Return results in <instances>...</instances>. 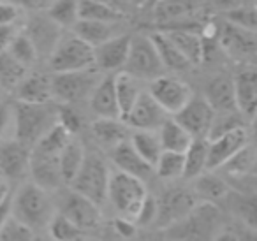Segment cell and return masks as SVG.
Instances as JSON below:
<instances>
[{
	"instance_id": "cell-24",
	"label": "cell",
	"mask_w": 257,
	"mask_h": 241,
	"mask_svg": "<svg viewBox=\"0 0 257 241\" xmlns=\"http://www.w3.org/2000/svg\"><path fill=\"white\" fill-rule=\"evenodd\" d=\"M16 99L18 102L27 104H46L53 99L51 93V78L44 74L23 76L22 81L16 85Z\"/></svg>"
},
{
	"instance_id": "cell-33",
	"label": "cell",
	"mask_w": 257,
	"mask_h": 241,
	"mask_svg": "<svg viewBox=\"0 0 257 241\" xmlns=\"http://www.w3.org/2000/svg\"><path fill=\"white\" fill-rule=\"evenodd\" d=\"M92 132L97 141L107 148H114L121 141H127V129L123 122L116 118H99L93 122Z\"/></svg>"
},
{
	"instance_id": "cell-41",
	"label": "cell",
	"mask_w": 257,
	"mask_h": 241,
	"mask_svg": "<svg viewBox=\"0 0 257 241\" xmlns=\"http://www.w3.org/2000/svg\"><path fill=\"white\" fill-rule=\"evenodd\" d=\"M154 171L162 180H176L183 174V153L162 150Z\"/></svg>"
},
{
	"instance_id": "cell-58",
	"label": "cell",
	"mask_w": 257,
	"mask_h": 241,
	"mask_svg": "<svg viewBox=\"0 0 257 241\" xmlns=\"http://www.w3.org/2000/svg\"><path fill=\"white\" fill-rule=\"evenodd\" d=\"M213 241H239V239L236 237V234H232V232H222L220 236H217Z\"/></svg>"
},
{
	"instance_id": "cell-49",
	"label": "cell",
	"mask_w": 257,
	"mask_h": 241,
	"mask_svg": "<svg viewBox=\"0 0 257 241\" xmlns=\"http://www.w3.org/2000/svg\"><path fill=\"white\" fill-rule=\"evenodd\" d=\"M22 15V9L16 4L9 2H0V25H16Z\"/></svg>"
},
{
	"instance_id": "cell-25",
	"label": "cell",
	"mask_w": 257,
	"mask_h": 241,
	"mask_svg": "<svg viewBox=\"0 0 257 241\" xmlns=\"http://www.w3.org/2000/svg\"><path fill=\"white\" fill-rule=\"evenodd\" d=\"M25 34L30 37V41L36 46L37 53H44L50 55V51L53 50V46L57 44V41L62 36V29L58 25H55L48 16H36L32 22L29 23Z\"/></svg>"
},
{
	"instance_id": "cell-42",
	"label": "cell",
	"mask_w": 257,
	"mask_h": 241,
	"mask_svg": "<svg viewBox=\"0 0 257 241\" xmlns=\"http://www.w3.org/2000/svg\"><path fill=\"white\" fill-rule=\"evenodd\" d=\"M27 74V67H23L18 60L11 57L8 51L0 53V86H16Z\"/></svg>"
},
{
	"instance_id": "cell-53",
	"label": "cell",
	"mask_w": 257,
	"mask_h": 241,
	"mask_svg": "<svg viewBox=\"0 0 257 241\" xmlns=\"http://www.w3.org/2000/svg\"><path fill=\"white\" fill-rule=\"evenodd\" d=\"M213 2L222 13L232 11V9H238V8H245V6H255V0H213Z\"/></svg>"
},
{
	"instance_id": "cell-23",
	"label": "cell",
	"mask_w": 257,
	"mask_h": 241,
	"mask_svg": "<svg viewBox=\"0 0 257 241\" xmlns=\"http://www.w3.org/2000/svg\"><path fill=\"white\" fill-rule=\"evenodd\" d=\"M204 99L213 107L215 113L238 111L236 109V100H234V83H232V78H229V76H225V74L215 76V78L208 83Z\"/></svg>"
},
{
	"instance_id": "cell-48",
	"label": "cell",
	"mask_w": 257,
	"mask_h": 241,
	"mask_svg": "<svg viewBox=\"0 0 257 241\" xmlns=\"http://www.w3.org/2000/svg\"><path fill=\"white\" fill-rule=\"evenodd\" d=\"M155 216H157V199L150 197L147 194L134 218H136L138 225H148V223L155 222Z\"/></svg>"
},
{
	"instance_id": "cell-31",
	"label": "cell",
	"mask_w": 257,
	"mask_h": 241,
	"mask_svg": "<svg viewBox=\"0 0 257 241\" xmlns=\"http://www.w3.org/2000/svg\"><path fill=\"white\" fill-rule=\"evenodd\" d=\"M150 37H152V41H154L155 50H157L159 58H161L164 69H169V71H175V72H182L190 67V62L176 50L175 44L168 39V36H166L162 30L152 34Z\"/></svg>"
},
{
	"instance_id": "cell-5",
	"label": "cell",
	"mask_w": 257,
	"mask_h": 241,
	"mask_svg": "<svg viewBox=\"0 0 257 241\" xmlns=\"http://www.w3.org/2000/svg\"><path fill=\"white\" fill-rule=\"evenodd\" d=\"M121 71L136 79H147V81L164 74L166 69L150 36H143V34L131 36V48Z\"/></svg>"
},
{
	"instance_id": "cell-30",
	"label": "cell",
	"mask_w": 257,
	"mask_h": 241,
	"mask_svg": "<svg viewBox=\"0 0 257 241\" xmlns=\"http://www.w3.org/2000/svg\"><path fill=\"white\" fill-rule=\"evenodd\" d=\"M229 183L220 178L218 174H213L210 171H204L199 176H196L194 183V195L201 197L204 202H215L229 195Z\"/></svg>"
},
{
	"instance_id": "cell-34",
	"label": "cell",
	"mask_w": 257,
	"mask_h": 241,
	"mask_svg": "<svg viewBox=\"0 0 257 241\" xmlns=\"http://www.w3.org/2000/svg\"><path fill=\"white\" fill-rule=\"evenodd\" d=\"M125 13L116 8L99 2V0H79V20L86 22H102V23H120Z\"/></svg>"
},
{
	"instance_id": "cell-1",
	"label": "cell",
	"mask_w": 257,
	"mask_h": 241,
	"mask_svg": "<svg viewBox=\"0 0 257 241\" xmlns=\"http://www.w3.org/2000/svg\"><path fill=\"white\" fill-rule=\"evenodd\" d=\"M16 141L32 148L51 125L57 122V109L46 104H27L18 102L13 109Z\"/></svg>"
},
{
	"instance_id": "cell-56",
	"label": "cell",
	"mask_w": 257,
	"mask_h": 241,
	"mask_svg": "<svg viewBox=\"0 0 257 241\" xmlns=\"http://www.w3.org/2000/svg\"><path fill=\"white\" fill-rule=\"evenodd\" d=\"M99 2H104V4L111 6V8H116L118 11H121V13H125L127 8H131V6H128V0H99Z\"/></svg>"
},
{
	"instance_id": "cell-32",
	"label": "cell",
	"mask_w": 257,
	"mask_h": 241,
	"mask_svg": "<svg viewBox=\"0 0 257 241\" xmlns=\"http://www.w3.org/2000/svg\"><path fill=\"white\" fill-rule=\"evenodd\" d=\"M85 148L79 141L76 139H69L67 145L62 148V152L58 153V166H60V174L64 183L71 185V181L74 180L76 173L79 171L85 159Z\"/></svg>"
},
{
	"instance_id": "cell-60",
	"label": "cell",
	"mask_w": 257,
	"mask_h": 241,
	"mask_svg": "<svg viewBox=\"0 0 257 241\" xmlns=\"http://www.w3.org/2000/svg\"><path fill=\"white\" fill-rule=\"evenodd\" d=\"M128 6H133V8H143L145 0H128Z\"/></svg>"
},
{
	"instance_id": "cell-47",
	"label": "cell",
	"mask_w": 257,
	"mask_h": 241,
	"mask_svg": "<svg viewBox=\"0 0 257 241\" xmlns=\"http://www.w3.org/2000/svg\"><path fill=\"white\" fill-rule=\"evenodd\" d=\"M57 122L69 132V134H78L79 129H81L83 122H81V116L78 114V111L69 107L67 104L57 109Z\"/></svg>"
},
{
	"instance_id": "cell-28",
	"label": "cell",
	"mask_w": 257,
	"mask_h": 241,
	"mask_svg": "<svg viewBox=\"0 0 257 241\" xmlns=\"http://www.w3.org/2000/svg\"><path fill=\"white\" fill-rule=\"evenodd\" d=\"M113 79H114V95H116L118 109H120V118H123L131 111V107L134 106V102H136L141 93L140 83H138L140 79L133 78V76L123 71L113 74Z\"/></svg>"
},
{
	"instance_id": "cell-7",
	"label": "cell",
	"mask_w": 257,
	"mask_h": 241,
	"mask_svg": "<svg viewBox=\"0 0 257 241\" xmlns=\"http://www.w3.org/2000/svg\"><path fill=\"white\" fill-rule=\"evenodd\" d=\"M99 79V69L95 67L72 72H57L51 78V93L55 99L71 106L90 97Z\"/></svg>"
},
{
	"instance_id": "cell-46",
	"label": "cell",
	"mask_w": 257,
	"mask_h": 241,
	"mask_svg": "<svg viewBox=\"0 0 257 241\" xmlns=\"http://www.w3.org/2000/svg\"><path fill=\"white\" fill-rule=\"evenodd\" d=\"M236 213L239 215V218L245 220L250 225V229L255 227V199L252 194H238L232 201Z\"/></svg>"
},
{
	"instance_id": "cell-27",
	"label": "cell",
	"mask_w": 257,
	"mask_h": 241,
	"mask_svg": "<svg viewBox=\"0 0 257 241\" xmlns=\"http://www.w3.org/2000/svg\"><path fill=\"white\" fill-rule=\"evenodd\" d=\"M120 23H102V22H86V20H78L72 32L79 37L81 41H85L86 44H90L92 48L99 46V44L106 43L107 39L121 34L118 30Z\"/></svg>"
},
{
	"instance_id": "cell-13",
	"label": "cell",
	"mask_w": 257,
	"mask_h": 241,
	"mask_svg": "<svg viewBox=\"0 0 257 241\" xmlns=\"http://www.w3.org/2000/svg\"><path fill=\"white\" fill-rule=\"evenodd\" d=\"M166 118L168 114L155 102L154 97L148 92H141L131 111L121 118V122L136 131H157Z\"/></svg>"
},
{
	"instance_id": "cell-29",
	"label": "cell",
	"mask_w": 257,
	"mask_h": 241,
	"mask_svg": "<svg viewBox=\"0 0 257 241\" xmlns=\"http://www.w3.org/2000/svg\"><path fill=\"white\" fill-rule=\"evenodd\" d=\"M208 171V139L196 138L183 152V178H196Z\"/></svg>"
},
{
	"instance_id": "cell-55",
	"label": "cell",
	"mask_w": 257,
	"mask_h": 241,
	"mask_svg": "<svg viewBox=\"0 0 257 241\" xmlns=\"http://www.w3.org/2000/svg\"><path fill=\"white\" fill-rule=\"evenodd\" d=\"M11 204H13V197H11V194L6 195V197L2 199V201H0V227L4 225L6 220H8L9 216L13 215V211H11Z\"/></svg>"
},
{
	"instance_id": "cell-59",
	"label": "cell",
	"mask_w": 257,
	"mask_h": 241,
	"mask_svg": "<svg viewBox=\"0 0 257 241\" xmlns=\"http://www.w3.org/2000/svg\"><path fill=\"white\" fill-rule=\"evenodd\" d=\"M162 0H145V6L143 8H147V9H155L159 4H161Z\"/></svg>"
},
{
	"instance_id": "cell-9",
	"label": "cell",
	"mask_w": 257,
	"mask_h": 241,
	"mask_svg": "<svg viewBox=\"0 0 257 241\" xmlns=\"http://www.w3.org/2000/svg\"><path fill=\"white\" fill-rule=\"evenodd\" d=\"M148 93L166 111V114H176L194 95L192 88L185 81L166 74L152 79Z\"/></svg>"
},
{
	"instance_id": "cell-17",
	"label": "cell",
	"mask_w": 257,
	"mask_h": 241,
	"mask_svg": "<svg viewBox=\"0 0 257 241\" xmlns=\"http://www.w3.org/2000/svg\"><path fill=\"white\" fill-rule=\"evenodd\" d=\"M29 173L34 180L32 183L44 188L46 192L57 190L64 183L60 174V166H58V155L37 152V150L32 148V152H30Z\"/></svg>"
},
{
	"instance_id": "cell-37",
	"label": "cell",
	"mask_w": 257,
	"mask_h": 241,
	"mask_svg": "<svg viewBox=\"0 0 257 241\" xmlns=\"http://www.w3.org/2000/svg\"><path fill=\"white\" fill-rule=\"evenodd\" d=\"M128 143L133 145V148L150 164L152 167H155L159 157L162 153V146L159 141V136L155 134V131H136Z\"/></svg>"
},
{
	"instance_id": "cell-44",
	"label": "cell",
	"mask_w": 257,
	"mask_h": 241,
	"mask_svg": "<svg viewBox=\"0 0 257 241\" xmlns=\"http://www.w3.org/2000/svg\"><path fill=\"white\" fill-rule=\"evenodd\" d=\"M224 20L232 27L255 32L257 29L255 6H245V8H238V9H232V11L224 13Z\"/></svg>"
},
{
	"instance_id": "cell-14",
	"label": "cell",
	"mask_w": 257,
	"mask_h": 241,
	"mask_svg": "<svg viewBox=\"0 0 257 241\" xmlns=\"http://www.w3.org/2000/svg\"><path fill=\"white\" fill-rule=\"evenodd\" d=\"M131 48V34H118L106 43L93 48V67L106 72H120L125 65Z\"/></svg>"
},
{
	"instance_id": "cell-10",
	"label": "cell",
	"mask_w": 257,
	"mask_h": 241,
	"mask_svg": "<svg viewBox=\"0 0 257 241\" xmlns=\"http://www.w3.org/2000/svg\"><path fill=\"white\" fill-rule=\"evenodd\" d=\"M196 206V195L194 192L183 187H173L162 194L157 201V216L155 222L161 229H168L173 223L185 218L192 208Z\"/></svg>"
},
{
	"instance_id": "cell-57",
	"label": "cell",
	"mask_w": 257,
	"mask_h": 241,
	"mask_svg": "<svg viewBox=\"0 0 257 241\" xmlns=\"http://www.w3.org/2000/svg\"><path fill=\"white\" fill-rule=\"evenodd\" d=\"M6 195H9V181L0 174V201H2Z\"/></svg>"
},
{
	"instance_id": "cell-6",
	"label": "cell",
	"mask_w": 257,
	"mask_h": 241,
	"mask_svg": "<svg viewBox=\"0 0 257 241\" xmlns=\"http://www.w3.org/2000/svg\"><path fill=\"white\" fill-rule=\"evenodd\" d=\"M109 169L99 155H85L79 171L71 181L72 190L88 197L95 204H102L107 199V181Z\"/></svg>"
},
{
	"instance_id": "cell-8",
	"label": "cell",
	"mask_w": 257,
	"mask_h": 241,
	"mask_svg": "<svg viewBox=\"0 0 257 241\" xmlns=\"http://www.w3.org/2000/svg\"><path fill=\"white\" fill-rule=\"evenodd\" d=\"M147 197V187L145 181L131 176L127 173L109 174L107 181V199L113 202L114 209L125 216H136L143 199Z\"/></svg>"
},
{
	"instance_id": "cell-11",
	"label": "cell",
	"mask_w": 257,
	"mask_h": 241,
	"mask_svg": "<svg viewBox=\"0 0 257 241\" xmlns=\"http://www.w3.org/2000/svg\"><path fill=\"white\" fill-rule=\"evenodd\" d=\"M215 111L213 107L208 104V100L204 97H196L192 95L190 100L178 111L176 114H173L176 122L192 136L196 138H206L210 134L211 124H213Z\"/></svg>"
},
{
	"instance_id": "cell-35",
	"label": "cell",
	"mask_w": 257,
	"mask_h": 241,
	"mask_svg": "<svg viewBox=\"0 0 257 241\" xmlns=\"http://www.w3.org/2000/svg\"><path fill=\"white\" fill-rule=\"evenodd\" d=\"M255 160H257L255 150H253V146L248 143V145H245L241 150H238L232 157H229L218 169H222L231 178L248 176V174H253Z\"/></svg>"
},
{
	"instance_id": "cell-2",
	"label": "cell",
	"mask_w": 257,
	"mask_h": 241,
	"mask_svg": "<svg viewBox=\"0 0 257 241\" xmlns=\"http://www.w3.org/2000/svg\"><path fill=\"white\" fill-rule=\"evenodd\" d=\"M11 211L15 218L29 225L30 229H39L48 225L53 216L51 199L44 188L37 187L36 183H25L13 197Z\"/></svg>"
},
{
	"instance_id": "cell-45",
	"label": "cell",
	"mask_w": 257,
	"mask_h": 241,
	"mask_svg": "<svg viewBox=\"0 0 257 241\" xmlns=\"http://www.w3.org/2000/svg\"><path fill=\"white\" fill-rule=\"evenodd\" d=\"M0 241H34V232L29 225L9 216L6 223L0 227Z\"/></svg>"
},
{
	"instance_id": "cell-36",
	"label": "cell",
	"mask_w": 257,
	"mask_h": 241,
	"mask_svg": "<svg viewBox=\"0 0 257 241\" xmlns=\"http://www.w3.org/2000/svg\"><path fill=\"white\" fill-rule=\"evenodd\" d=\"M197 6H199V0H162L154 11L157 15V20L164 23H173L187 20L196 13Z\"/></svg>"
},
{
	"instance_id": "cell-20",
	"label": "cell",
	"mask_w": 257,
	"mask_h": 241,
	"mask_svg": "<svg viewBox=\"0 0 257 241\" xmlns=\"http://www.w3.org/2000/svg\"><path fill=\"white\" fill-rule=\"evenodd\" d=\"M234 100L236 109L243 114V118L252 120L255 116L257 107V72L252 67L241 71L234 79Z\"/></svg>"
},
{
	"instance_id": "cell-50",
	"label": "cell",
	"mask_w": 257,
	"mask_h": 241,
	"mask_svg": "<svg viewBox=\"0 0 257 241\" xmlns=\"http://www.w3.org/2000/svg\"><path fill=\"white\" fill-rule=\"evenodd\" d=\"M11 2L18 6L22 11L25 9V11H30V13H41L50 8L53 0H11Z\"/></svg>"
},
{
	"instance_id": "cell-19",
	"label": "cell",
	"mask_w": 257,
	"mask_h": 241,
	"mask_svg": "<svg viewBox=\"0 0 257 241\" xmlns=\"http://www.w3.org/2000/svg\"><path fill=\"white\" fill-rule=\"evenodd\" d=\"M111 159H113L114 166L118 167V171L131 174V176L138 178L141 181H147L154 174V167L133 148L128 139L114 146L113 152H111Z\"/></svg>"
},
{
	"instance_id": "cell-51",
	"label": "cell",
	"mask_w": 257,
	"mask_h": 241,
	"mask_svg": "<svg viewBox=\"0 0 257 241\" xmlns=\"http://www.w3.org/2000/svg\"><path fill=\"white\" fill-rule=\"evenodd\" d=\"M18 32L20 30L16 29V25H0V53L8 50Z\"/></svg>"
},
{
	"instance_id": "cell-39",
	"label": "cell",
	"mask_w": 257,
	"mask_h": 241,
	"mask_svg": "<svg viewBox=\"0 0 257 241\" xmlns=\"http://www.w3.org/2000/svg\"><path fill=\"white\" fill-rule=\"evenodd\" d=\"M69 139H71V134H69L58 122H55V124L46 131V134H44L32 148L37 150V152L58 155V153L62 152V148L69 143Z\"/></svg>"
},
{
	"instance_id": "cell-26",
	"label": "cell",
	"mask_w": 257,
	"mask_h": 241,
	"mask_svg": "<svg viewBox=\"0 0 257 241\" xmlns=\"http://www.w3.org/2000/svg\"><path fill=\"white\" fill-rule=\"evenodd\" d=\"M157 136L164 152H176V153L185 152L194 139L175 118H166L161 124V127L157 129Z\"/></svg>"
},
{
	"instance_id": "cell-15",
	"label": "cell",
	"mask_w": 257,
	"mask_h": 241,
	"mask_svg": "<svg viewBox=\"0 0 257 241\" xmlns=\"http://www.w3.org/2000/svg\"><path fill=\"white\" fill-rule=\"evenodd\" d=\"M250 143V136L246 127L232 129L229 132L208 139V171L218 169L229 157L234 155L238 150Z\"/></svg>"
},
{
	"instance_id": "cell-18",
	"label": "cell",
	"mask_w": 257,
	"mask_h": 241,
	"mask_svg": "<svg viewBox=\"0 0 257 241\" xmlns=\"http://www.w3.org/2000/svg\"><path fill=\"white\" fill-rule=\"evenodd\" d=\"M217 39L225 53L239 58V60L252 57L255 53V32H252V30L238 29V27H232L225 22L218 29Z\"/></svg>"
},
{
	"instance_id": "cell-52",
	"label": "cell",
	"mask_w": 257,
	"mask_h": 241,
	"mask_svg": "<svg viewBox=\"0 0 257 241\" xmlns=\"http://www.w3.org/2000/svg\"><path fill=\"white\" fill-rule=\"evenodd\" d=\"M13 124V107L9 104L0 102V139L4 138L9 125Z\"/></svg>"
},
{
	"instance_id": "cell-40",
	"label": "cell",
	"mask_w": 257,
	"mask_h": 241,
	"mask_svg": "<svg viewBox=\"0 0 257 241\" xmlns=\"http://www.w3.org/2000/svg\"><path fill=\"white\" fill-rule=\"evenodd\" d=\"M6 51H8L15 60H18L23 67L34 65L37 60V57H39L36 46H34V43L30 41V37L27 36L25 32L16 34V37L11 41V44H9V48Z\"/></svg>"
},
{
	"instance_id": "cell-3",
	"label": "cell",
	"mask_w": 257,
	"mask_h": 241,
	"mask_svg": "<svg viewBox=\"0 0 257 241\" xmlns=\"http://www.w3.org/2000/svg\"><path fill=\"white\" fill-rule=\"evenodd\" d=\"M220 218V211L213 202L196 204L185 218L168 227L169 236L178 241H210L218 229Z\"/></svg>"
},
{
	"instance_id": "cell-16",
	"label": "cell",
	"mask_w": 257,
	"mask_h": 241,
	"mask_svg": "<svg viewBox=\"0 0 257 241\" xmlns=\"http://www.w3.org/2000/svg\"><path fill=\"white\" fill-rule=\"evenodd\" d=\"M30 152H32V148L16 141V139L6 141L0 146V174L8 181L25 178L29 174Z\"/></svg>"
},
{
	"instance_id": "cell-38",
	"label": "cell",
	"mask_w": 257,
	"mask_h": 241,
	"mask_svg": "<svg viewBox=\"0 0 257 241\" xmlns=\"http://www.w3.org/2000/svg\"><path fill=\"white\" fill-rule=\"evenodd\" d=\"M46 16L62 30L72 29L79 20V0H53Z\"/></svg>"
},
{
	"instance_id": "cell-22",
	"label": "cell",
	"mask_w": 257,
	"mask_h": 241,
	"mask_svg": "<svg viewBox=\"0 0 257 241\" xmlns=\"http://www.w3.org/2000/svg\"><path fill=\"white\" fill-rule=\"evenodd\" d=\"M162 32L175 44L176 50L190 62V65H196L203 62L204 41L201 37V34L194 32L190 29H183V27H173V29H166Z\"/></svg>"
},
{
	"instance_id": "cell-43",
	"label": "cell",
	"mask_w": 257,
	"mask_h": 241,
	"mask_svg": "<svg viewBox=\"0 0 257 241\" xmlns=\"http://www.w3.org/2000/svg\"><path fill=\"white\" fill-rule=\"evenodd\" d=\"M48 227H50V234L55 241H81L83 237V230L76 227L69 218H65L62 213L51 216Z\"/></svg>"
},
{
	"instance_id": "cell-4",
	"label": "cell",
	"mask_w": 257,
	"mask_h": 241,
	"mask_svg": "<svg viewBox=\"0 0 257 241\" xmlns=\"http://www.w3.org/2000/svg\"><path fill=\"white\" fill-rule=\"evenodd\" d=\"M48 57L50 67L55 74L93 67V48L79 39L74 32L60 36Z\"/></svg>"
},
{
	"instance_id": "cell-21",
	"label": "cell",
	"mask_w": 257,
	"mask_h": 241,
	"mask_svg": "<svg viewBox=\"0 0 257 241\" xmlns=\"http://www.w3.org/2000/svg\"><path fill=\"white\" fill-rule=\"evenodd\" d=\"M90 107L99 118H120V109H118L116 95H114V79L113 74L100 78L95 88L90 93Z\"/></svg>"
},
{
	"instance_id": "cell-12",
	"label": "cell",
	"mask_w": 257,
	"mask_h": 241,
	"mask_svg": "<svg viewBox=\"0 0 257 241\" xmlns=\"http://www.w3.org/2000/svg\"><path fill=\"white\" fill-rule=\"evenodd\" d=\"M60 213L69 218L76 227L81 230L95 229L100 222V208L88 197L78 194V192H69L64 199H62V208Z\"/></svg>"
},
{
	"instance_id": "cell-54",
	"label": "cell",
	"mask_w": 257,
	"mask_h": 241,
	"mask_svg": "<svg viewBox=\"0 0 257 241\" xmlns=\"http://www.w3.org/2000/svg\"><path fill=\"white\" fill-rule=\"evenodd\" d=\"M114 230L121 237H133L136 234V225L127 218H116L114 220Z\"/></svg>"
}]
</instances>
